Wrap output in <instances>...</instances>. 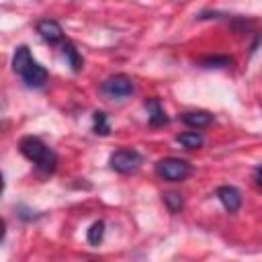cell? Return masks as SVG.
I'll list each match as a JSON object with an SVG mask.
<instances>
[{
    "label": "cell",
    "mask_w": 262,
    "mask_h": 262,
    "mask_svg": "<svg viewBox=\"0 0 262 262\" xmlns=\"http://www.w3.org/2000/svg\"><path fill=\"white\" fill-rule=\"evenodd\" d=\"M231 57L229 55H209L205 59H201V66L203 68H227L231 66Z\"/></svg>",
    "instance_id": "9a60e30c"
},
{
    "label": "cell",
    "mask_w": 262,
    "mask_h": 262,
    "mask_svg": "<svg viewBox=\"0 0 262 262\" xmlns=\"http://www.w3.org/2000/svg\"><path fill=\"white\" fill-rule=\"evenodd\" d=\"M61 53L66 55V59H68V63H70V68H72L74 72H80V70L84 68V59H82L80 51L74 47V43L66 41V43L61 45Z\"/></svg>",
    "instance_id": "30bf717a"
},
{
    "label": "cell",
    "mask_w": 262,
    "mask_h": 262,
    "mask_svg": "<svg viewBox=\"0 0 262 262\" xmlns=\"http://www.w3.org/2000/svg\"><path fill=\"white\" fill-rule=\"evenodd\" d=\"M100 94L111 98V100H121V98H127L133 94L135 86H133V80L125 74H115L111 78H106L102 84H100Z\"/></svg>",
    "instance_id": "7a4b0ae2"
},
{
    "label": "cell",
    "mask_w": 262,
    "mask_h": 262,
    "mask_svg": "<svg viewBox=\"0 0 262 262\" xmlns=\"http://www.w3.org/2000/svg\"><path fill=\"white\" fill-rule=\"evenodd\" d=\"M190 164L186 160L180 158H164L156 164V172L160 178L168 180V182H182L188 174H190Z\"/></svg>",
    "instance_id": "3957f363"
},
{
    "label": "cell",
    "mask_w": 262,
    "mask_h": 262,
    "mask_svg": "<svg viewBox=\"0 0 262 262\" xmlns=\"http://www.w3.org/2000/svg\"><path fill=\"white\" fill-rule=\"evenodd\" d=\"M37 33L41 35L43 41H47V43H51V45H55V43H59V41L63 39V31H61L59 23H57V20H51V18L39 20V23H37Z\"/></svg>",
    "instance_id": "52a82bcc"
},
{
    "label": "cell",
    "mask_w": 262,
    "mask_h": 262,
    "mask_svg": "<svg viewBox=\"0 0 262 262\" xmlns=\"http://www.w3.org/2000/svg\"><path fill=\"white\" fill-rule=\"evenodd\" d=\"M203 135L199 131H184L176 135V143H180L184 149H199L203 145Z\"/></svg>",
    "instance_id": "8fae6325"
},
{
    "label": "cell",
    "mask_w": 262,
    "mask_h": 262,
    "mask_svg": "<svg viewBox=\"0 0 262 262\" xmlns=\"http://www.w3.org/2000/svg\"><path fill=\"white\" fill-rule=\"evenodd\" d=\"M215 194H217L219 203L223 205V209L229 211V213H235V211L242 207V192H239L235 186H229V184L219 186Z\"/></svg>",
    "instance_id": "8992f818"
},
{
    "label": "cell",
    "mask_w": 262,
    "mask_h": 262,
    "mask_svg": "<svg viewBox=\"0 0 262 262\" xmlns=\"http://www.w3.org/2000/svg\"><path fill=\"white\" fill-rule=\"evenodd\" d=\"M18 149L20 154L31 160L41 172L45 174H51L55 168H57V156L51 147H47L39 137L35 135H25L20 141H18Z\"/></svg>",
    "instance_id": "6da1fadb"
},
{
    "label": "cell",
    "mask_w": 262,
    "mask_h": 262,
    "mask_svg": "<svg viewBox=\"0 0 262 262\" xmlns=\"http://www.w3.org/2000/svg\"><path fill=\"white\" fill-rule=\"evenodd\" d=\"M141 162H143V156L137 149H117L108 158L111 168L115 172H119V174H133V172H137Z\"/></svg>",
    "instance_id": "277c9868"
},
{
    "label": "cell",
    "mask_w": 262,
    "mask_h": 262,
    "mask_svg": "<svg viewBox=\"0 0 262 262\" xmlns=\"http://www.w3.org/2000/svg\"><path fill=\"white\" fill-rule=\"evenodd\" d=\"M18 76L23 78L25 86H29V88H43V86L47 84V78H49L47 70H45L39 61H35V59H31V63H29Z\"/></svg>",
    "instance_id": "5b68a950"
},
{
    "label": "cell",
    "mask_w": 262,
    "mask_h": 262,
    "mask_svg": "<svg viewBox=\"0 0 262 262\" xmlns=\"http://www.w3.org/2000/svg\"><path fill=\"white\" fill-rule=\"evenodd\" d=\"M102 237H104V221H94L92 225H90V229H88V233H86V239H88V244L90 246H98L100 242H102Z\"/></svg>",
    "instance_id": "4fadbf2b"
},
{
    "label": "cell",
    "mask_w": 262,
    "mask_h": 262,
    "mask_svg": "<svg viewBox=\"0 0 262 262\" xmlns=\"http://www.w3.org/2000/svg\"><path fill=\"white\" fill-rule=\"evenodd\" d=\"M180 121L192 129H203L213 123V115L207 111H186L180 115Z\"/></svg>",
    "instance_id": "ba28073f"
},
{
    "label": "cell",
    "mask_w": 262,
    "mask_h": 262,
    "mask_svg": "<svg viewBox=\"0 0 262 262\" xmlns=\"http://www.w3.org/2000/svg\"><path fill=\"white\" fill-rule=\"evenodd\" d=\"M164 203H166L170 213H180V209L184 207V201H182V196L178 192H166L164 194Z\"/></svg>",
    "instance_id": "2e32d148"
},
{
    "label": "cell",
    "mask_w": 262,
    "mask_h": 262,
    "mask_svg": "<svg viewBox=\"0 0 262 262\" xmlns=\"http://www.w3.org/2000/svg\"><path fill=\"white\" fill-rule=\"evenodd\" d=\"M92 121H94V133H96V135H108V133H111V125H108L106 113L96 111V113L92 115Z\"/></svg>",
    "instance_id": "5bb4252c"
},
{
    "label": "cell",
    "mask_w": 262,
    "mask_h": 262,
    "mask_svg": "<svg viewBox=\"0 0 262 262\" xmlns=\"http://www.w3.org/2000/svg\"><path fill=\"white\" fill-rule=\"evenodd\" d=\"M31 59H33V55H31V51H29L27 45L16 47V51H14V55H12V70H14L16 74H20V72L31 63Z\"/></svg>",
    "instance_id": "7c38bea8"
},
{
    "label": "cell",
    "mask_w": 262,
    "mask_h": 262,
    "mask_svg": "<svg viewBox=\"0 0 262 262\" xmlns=\"http://www.w3.org/2000/svg\"><path fill=\"white\" fill-rule=\"evenodd\" d=\"M254 180H256V184L262 188V166H256V168H254Z\"/></svg>",
    "instance_id": "e0dca14e"
},
{
    "label": "cell",
    "mask_w": 262,
    "mask_h": 262,
    "mask_svg": "<svg viewBox=\"0 0 262 262\" xmlns=\"http://www.w3.org/2000/svg\"><path fill=\"white\" fill-rule=\"evenodd\" d=\"M145 108H147V115H149L147 121H149L151 127H162V125L168 123V117L164 113V106H162V102L158 98H147L145 100Z\"/></svg>",
    "instance_id": "9c48e42d"
}]
</instances>
